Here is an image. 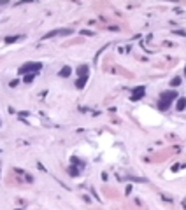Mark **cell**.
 I'll list each match as a JSON object with an SVG mask.
<instances>
[{"instance_id": "cell-14", "label": "cell", "mask_w": 186, "mask_h": 210, "mask_svg": "<svg viewBox=\"0 0 186 210\" xmlns=\"http://www.w3.org/2000/svg\"><path fill=\"white\" fill-rule=\"evenodd\" d=\"M81 33H83V35H93V32H90V30H83Z\"/></svg>"}, {"instance_id": "cell-10", "label": "cell", "mask_w": 186, "mask_h": 210, "mask_svg": "<svg viewBox=\"0 0 186 210\" xmlns=\"http://www.w3.org/2000/svg\"><path fill=\"white\" fill-rule=\"evenodd\" d=\"M21 35H11V37H5V42L7 44H12V42H16V40H20Z\"/></svg>"}, {"instance_id": "cell-13", "label": "cell", "mask_w": 186, "mask_h": 210, "mask_svg": "<svg viewBox=\"0 0 186 210\" xmlns=\"http://www.w3.org/2000/svg\"><path fill=\"white\" fill-rule=\"evenodd\" d=\"M70 161H72L74 165H79V166H83V161H79V158H76V156H72V158H70Z\"/></svg>"}, {"instance_id": "cell-4", "label": "cell", "mask_w": 186, "mask_h": 210, "mask_svg": "<svg viewBox=\"0 0 186 210\" xmlns=\"http://www.w3.org/2000/svg\"><path fill=\"white\" fill-rule=\"evenodd\" d=\"M144 95H146V88L144 86H137L134 90V93H132V100L134 102L141 100V98H144Z\"/></svg>"}, {"instance_id": "cell-3", "label": "cell", "mask_w": 186, "mask_h": 210, "mask_svg": "<svg viewBox=\"0 0 186 210\" xmlns=\"http://www.w3.org/2000/svg\"><path fill=\"white\" fill-rule=\"evenodd\" d=\"M74 30H70V28H62V30H51L48 32L42 39H51V37H56V35H70Z\"/></svg>"}, {"instance_id": "cell-5", "label": "cell", "mask_w": 186, "mask_h": 210, "mask_svg": "<svg viewBox=\"0 0 186 210\" xmlns=\"http://www.w3.org/2000/svg\"><path fill=\"white\" fill-rule=\"evenodd\" d=\"M67 172H69V175H70V177H77V175L81 173V168H79V166H76V165H70V166L67 168Z\"/></svg>"}, {"instance_id": "cell-15", "label": "cell", "mask_w": 186, "mask_h": 210, "mask_svg": "<svg viewBox=\"0 0 186 210\" xmlns=\"http://www.w3.org/2000/svg\"><path fill=\"white\" fill-rule=\"evenodd\" d=\"M184 75H186V68H184Z\"/></svg>"}, {"instance_id": "cell-12", "label": "cell", "mask_w": 186, "mask_h": 210, "mask_svg": "<svg viewBox=\"0 0 186 210\" xmlns=\"http://www.w3.org/2000/svg\"><path fill=\"white\" fill-rule=\"evenodd\" d=\"M33 77H35V74H26V75L23 77V81L28 84V82H32V81H33Z\"/></svg>"}, {"instance_id": "cell-7", "label": "cell", "mask_w": 186, "mask_h": 210, "mask_svg": "<svg viewBox=\"0 0 186 210\" xmlns=\"http://www.w3.org/2000/svg\"><path fill=\"white\" fill-rule=\"evenodd\" d=\"M86 81H88V77H77V81H76V88H77V90H83L84 84H86Z\"/></svg>"}, {"instance_id": "cell-2", "label": "cell", "mask_w": 186, "mask_h": 210, "mask_svg": "<svg viewBox=\"0 0 186 210\" xmlns=\"http://www.w3.org/2000/svg\"><path fill=\"white\" fill-rule=\"evenodd\" d=\"M39 70H42V63L39 61H28V63H23L18 70L20 75H26V74H37Z\"/></svg>"}, {"instance_id": "cell-1", "label": "cell", "mask_w": 186, "mask_h": 210, "mask_svg": "<svg viewBox=\"0 0 186 210\" xmlns=\"http://www.w3.org/2000/svg\"><path fill=\"white\" fill-rule=\"evenodd\" d=\"M174 98H179V96H177V91H174V90L163 91V93H162V96H160V102H158V109H160V110H167L169 107H170V103H172Z\"/></svg>"}, {"instance_id": "cell-8", "label": "cell", "mask_w": 186, "mask_h": 210, "mask_svg": "<svg viewBox=\"0 0 186 210\" xmlns=\"http://www.w3.org/2000/svg\"><path fill=\"white\" fill-rule=\"evenodd\" d=\"M70 74H72V68H70V67H67V65L60 70V77H69Z\"/></svg>"}, {"instance_id": "cell-11", "label": "cell", "mask_w": 186, "mask_h": 210, "mask_svg": "<svg viewBox=\"0 0 186 210\" xmlns=\"http://www.w3.org/2000/svg\"><path fill=\"white\" fill-rule=\"evenodd\" d=\"M179 84H181V77H174V79L170 81V86H172V88H177Z\"/></svg>"}, {"instance_id": "cell-6", "label": "cell", "mask_w": 186, "mask_h": 210, "mask_svg": "<svg viewBox=\"0 0 186 210\" xmlns=\"http://www.w3.org/2000/svg\"><path fill=\"white\" fill-rule=\"evenodd\" d=\"M76 72H77V75H79V77H88V65H81Z\"/></svg>"}, {"instance_id": "cell-9", "label": "cell", "mask_w": 186, "mask_h": 210, "mask_svg": "<svg viewBox=\"0 0 186 210\" xmlns=\"http://www.w3.org/2000/svg\"><path fill=\"white\" fill-rule=\"evenodd\" d=\"M176 107H177V110H184V107H186V98H177V103H176Z\"/></svg>"}]
</instances>
